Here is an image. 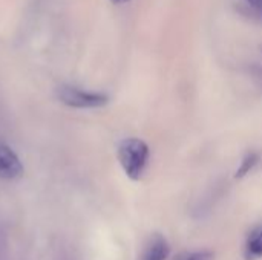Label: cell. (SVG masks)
<instances>
[{"label": "cell", "mask_w": 262, "mask_h": 260, "mask_svg": "<svg viewBox=\"0 0 262 260\" xmlns=\"http://www.w3.org/2000/svg\"><path fill=\"white\" fill-rule=\"evenodd\" d=\"M58 98L69 107L75 109H97L107 104L109 97L101 92H89L72 86H61L58 89Z\"/></svg>", "instance_id": "cell-2"}, {"label": "cell", "mask_w": 262, "mask_h": 260, "mask_svg": "<svg viewBox=\"0 0 262 260\" xmlns=\"http://www.w3.org/2000/svg\"><path fill=\"white\" fill-rule=\"evenodd\" d=\"M149 146L138 138L123 139L117 149L118 161L127 178H130L132 181H138L143 178L149 164Z\"/></svg>", "instance_id": "cell-1"}, {"label": "cell", "mask_w": 262, "mask_h": 260, "mask_svg": "<svg viewBox=\"0 0 262 260\" xmlns=\"http://www.w3.org/2000/svg\"><path fill=\"white\" fill-rule=\"evenodd\" d=\"M169 244L161 234H155L146 245L140 260H166L169 256Z\"/></svg>", "instance_id": "cell-3"}, {"label": "cell", "mask_w": 262, "mask_h": 260, "mask_svg": "<svg viewBox=\"0 0 262 260\" xmlns=\"http://www.w3.org/2000/svg\"><path fill=\"white\" fill-rule=\"evenodd\" d=\"M112 3H117V5H120V3H126V2H129V0H111Z\"/></svg>", "instance_id": "cell-8"}, {"label": "cell", "mask_w": 262, "mask_h": 260, "mask_svg": "<svg viewBox=\"0 0 262 260\" xmlns=\"http://www.w3.org/2000/svg\"><path fill=\"white\" fill-rule=\"evenodd\" d=\"M244 257L246 260L262 259V225H258L249 233L244 245Z\"/></svg>", "instance_id": "cell-4"}, {"label": "cell", "mask_w": 262, "mask_h": 260, "mask_svg": "<svg viewBox=\"0 0 262 260\" xmlns=\"http://www.w3.org/2000/svg\"><path fill=\"white\" fill-rule=\"evenodd\" d=\"M258 162H259V155H258V153H255V152L247 153V155L244 156V159L241 161V166L238 167L235 176H236V178H244L246 175H249V173L256 167Z\"/></svg>", "instance_id": "cell-5"}, {"label": "cell", "mask_w": 262, "mask_h": 260, "mask_svg": "<svg viewBox=\"0 0 262 260\" xmlns=\"http://www.w3.org/2000/svg\"><path fill=\"white\" fill-rule=\"evenodd\" d=\"M215 256L210 251H195V253H186V254H180L178 257L173 260H213Z\"/></svg>", "instance_id": "cell-6"}, {"label": "cell", "mask_w": 262, "mask_h": 260, "mask_svg": "<svg viewBox=\"0 0 262 260\" xmlns=\"http://www.w3.org/2000/svg\"><path fill=\"white\" fill-rule=\"evenodd\" d=\"M250 6H253L255 9H258L262 14V0H247Z\"/></svg>", "instance_id": "cell-7"}]
</instances>
